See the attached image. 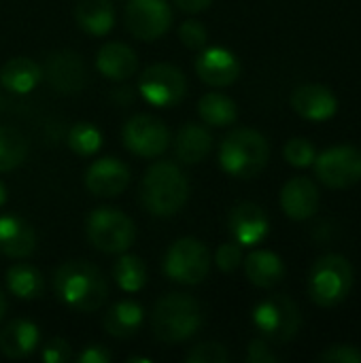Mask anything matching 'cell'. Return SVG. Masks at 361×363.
<instances>
[{
    "instance_id": "26",
    "label": "cell",
    "mask_w": 361,
    "mask_h": 363,
    "mask_svg": "<svg viewBox=\"0 0 361 363\" xmlns=\"http://www.w3.org/2000/svg\"><path fill=\"white\" fill-rule=\"evenodd\" d=\"M40 66L30 57H11L0 68V83L13 94H28L40 81Z\"/></svg>"
},
{
    "instance_id": "18",
    "label": "cell",
    "mask_w": 361,
    "mask_h": 363,
    "mask_svg": "<svg viewBox=\"0 0 361 363\" xmlns=\"http://www.w3.org/2000/svg\"><path fill=\"white\" fill-rule=\"evenodd\" d=\"M47 81L51 87H55L60 94H77L85 85V66L77 53L60 51L47 60L45 68Z\"/></svg>"
},
{
    "instance_id": "32",
    "label": "cell",
    "mask_w": 361,
    "mask_h": 363,
    "mask_svg": "<svg viewBox=\"0 0 361 363\" xmlns=\"http://www.w3.org/2000/svg\"><path fill=\"white\" fill-rule=\"evenodd\" d=\"M283 155H285V160L291 166L306 168V166H311L315 162L317 151H315L311 140H306V138H291V140H287V145L283 149Z\"/></svg>"
},
{
    "instance_id": "28",
    "label": "cell",
    "mask_w": 361,
    "mask_h": 363,
    "mask_svg": "<svg viewBox=\"0 0 361 363\" xmlns=\"http://www.w3.org/2000/svg\"><path fill=\"white\" fill-rule=\"evenodd\" d=\"M198 113L202 117L204 123L209 125H215V128H223V125H230L236 121L238 117V108H236V102L226 96V94H219V91H211V94H204L198 102Z\"/></svg>"
},
{
    "instance_id": "27",
    "label": "cell",
    "mask_w": 361,
    "mask_h": 363,
    "mask_svg": "<svg viewBox=\"0 0 361 363\" xmlns=\"http://www.w3.org/2000/svg\"><path fill=\"white\" fill-rule=\"evenodd\" d=\"M6 287L19 300H36L43 296V274L30 264H15L6 272Z\"/></svg>"
},
{
    "instance_id": "6",
    "label": "cell",
    "mask_w": 361,
    "mask_h": 363,
    "mask_svg": "<svg viewBox=\"0 0 361 363\" xmlns=\"http://www.w3.org/2000/svg\"><path fill=\"white\" fill-rule=\"evenodd\" d=\"M89 242L102 253H123L134 245L136 228L128 215L117 208L100 206L89 213L85 221Z\"/></svg>"
},
{
    "instance_id": "42",
    "label": "cell",
    "mask_w": 361,
    "mask_h": 363,
    "mask_svg": "<svg viewBox=\"0 0 361 363\" xmlns=\"http://www.w3.org/2000/svg\"><path fill=\"white\" fill-rule=\"evenodd\" d=\"M6 202V187H4V183L0 181V206Z\"/></svg>"
},
{
    "instance_id": "8",
    "label": "cell",
    "mask_w": 361,
    "mask_h": 363,
    "mask_svg": "<svg viewBox=\"0 0 361 363\" xmlns=\"http://www.w3.org/2000/svg\"><path fill=\"white\" fill-rule=\"evenodd\" d=\"M209 270H211L209 247L196 238L177 240L164 257L166 277L181 285H200L209 277Z\"/></svg>"
},
{
    "instance_id": "16",
    "label": "cell",
    "mask_w": 361,
    "mask_h": 363,
    "mask_svg": "<svg viewBox=\"0 0 361 363\" xmlns=\"http://www.w3.org/2000/svg\"><path fill=\"white\" fill-rule=\"evenodd\" d=\"M291 106L294 111L311 121H328L338 111L336 96L326 87L317 83H306L294 89L291 94Z\"/></svg>"
},
{
    "instance_id": "38",
    "label": "cell",
    "mask_w": 361,
    "mask_h": 363,
    "mask_svg": "<svg viewBox=\"0 0 361 363\" xmlns=\"http://www.w3.org/2000/svg\"><path fill=\"white\" fill-rule=\"evenodd\" d=\"M247 362L249 363H277L279 362V357L272 353V349H270L268 340H264V338H257V340H253V342L249 345V349H247Z\"/></svg>"
},
{
    "instance_id": "10",
    "label": "cell",
    "mask_w": 361,
    "mask_h": 363,
    "mask_svg": "<svg viewBox=\"0 0 361 363\" xmlns=\"http://www.w3.org/2000/svg\"><path fill=\"white\" fill-rule=\"evenodd\" d=\"M138 91L143 98L160 108L179 104L187 94V79L183 70L172 64H153L145 68L138 79Z\"/></svg>"
},
{
    "instance_id": "21",
    "label": "cell",
    "mask_w": 361,
    "mask_h": 363,
    "mask_svg": "<svg viewBox=\"0 0 361 363\" xmlns=\"http://www.w3.org/2000/svg\"><path fill=\"white\" fill-rule=\"evenodd\" d=\"M38 328L32 321L15 319L0 330V353L9 359H23L38 347Z\"/></svg>"
},
{
    "instance_id": "17",
    "label": "cell",
    "mask_w": 361,
    "mask_h": 363,
    "mask_svg": "<svg viewBox=\"0 0 361 363\" xmlns=\"http://www.w3.org/2000/svg\"><path fill=\"white\" fill-rule=\"evenodd\" d=\"M281 206L294 221L311 219L319 208V189L309 177H294L281 189Z\"/></svg>"
},
{
    "instance_id": "14",
    "label": "cell",
    "mask_w": 361,
    "mask_h": 363,
    "mask_svg": "<svg viewBox=\"0 0 361 363\" xmlns=\"http://www.w3.org/2000/svg\"><path fill=\"white\" fill-rule=\"evenodd\" d=\"M230 232L240 247L260 245L268 236V217L262 206L253 202H240L230 211Z\"/></svg>"
},
{
    "instance_id": "15",
    "label": "cell",
    "mask_w": 361,
    "mask_h": 363,
    "mask_svg": "<svg viewBox=\"0 0 361 363\" xmlns=\"http://www.w3.org/2000/svg\"><path fill=\"white\" fill-rule=\"evenodd\" d=\"M196 72L206 85L226 87L240 77V62L232 51L223 47H211L204 49L196 60Z\"/></svg>"
},
{
    "instance_id": "35",
    "label": "cell",
    "mask_w": 361,
    "mask_h": 363,
    "mask_svg": "<svg viewBox=\"0 0 361 363\" xmlns=\"http://www.w3.org/2000/svg\"><path fill=\"white\" fill-rule=\"evenodd\" d=\"M215 264L221 272H234L240 264H243V249L240 245L234 242H226L217 249L215 253Z\"/></svg>"
},
{
    "instance_id": "36",
    "label": "cell",
    "mask_w": 361,
    "mask_h": 363,
    "mask_svg": "<svg viewBox=\"0 0 361 363\" xmlns=\"http://www.w3.org/2000/svg\"><path fill=\"white\" fill-rule=\"evenodd\" d=\"M323 363H361V353L351 345H334L319 355Z\"/></svg>"
},
{
    "instance_id": "22",
    "label": "cell",
    "mask_w": 361,
    "mask_h": 363,
    "mask_svg": "<svg viewBox=\"0 0 361 363\" xmlns=\"http://www.w3.org/2000/svg\"><path fill=\"white\" fill-rule=\"evenodd\" d=\"M213 149L211 132L200 123H185L174 138V153L183 164H200Z\"/></svg>"
},
{
    "instance_id": "29",
    "label": "cell",
    "mask_w": 361,
    "mask_h": 363,
    "mask_svg": "<svg viewBox=\"0 0 361 363\" xmlns=\"http://www.w3.org/2000/svg\"><path fill=\"white\" fill-rule=\"evenodd\" d=\"M28 155V138L9 125H0V172H9L23 164Z\"/></svg>"
},
{
    "instance_id": "3",
    "label": "cell",
    "mask_w": 361,
    "mask_h": 363,
    "mask_svg": "<svg viewBox=\"0 0 361 363\" xmlns=\"http://www.w3.org/2000/svg\"><path fill=\"white\" fill-rule=\"evenodd\" d=\"M204 315L196 298L185 294H166L153 306L151 325L157 340L166 345L183 342L202 328Z\"/></svg>"
},
{
    "instance_id": "31",
    "label": "cell",
    "mask_w": 361,
    "mask_h": 363,
    "mask_svg": "<svg viewBox=\"0 0 361 363\" xmlns=\"http://www.w3.org/2000/svg\"><path fill=\"white\" fill-rule=\"evenodd\" d=\"M100 145H102V134H100V130L94 123L79 121L68 132V147L77 155L89 157V155H94L100 149Z\"/></svg>"
},
{
    "instance_id": "4",
    "label": "cell",
    "mask_w": 361,
    "mask_h": 363,
    "mask_svg": "<svg viewBox=\"0 0 361 363\" xmlns=\"http://www.w3.org/2000/svg\"><path fill=\"white\" fill-rule=\"evenodd\" d=\"M270 157V147L264 134L251 128L232 130L221 147H219V164L221 168L236 179H253L257 177Z\"/></svg>"
},
{
    "instance_id": "9",
    "label": "cell",
    "mask_w": 361,
    "mask_h": 363,
    "mask_svg": "<svg viewBox=\"0 0 361 363\" xmlns=\"http://www.w3.org/2000/svg\"><path fill=\"white\" fill-rule=\"evenodd\" d=\"M317 179L332 189H347L361 181V149L353 145H338L326 149L315 157Z\"/></svg>"
},
{
    "instance_id": "5",
    "label": "cell",
    "mask_w": 361,
    "mask_h": 363,
    "mask_svg": "<svg viewBox=\"0 0 361 363\" xmlns=\"http://www.w3.org/2000/svg\"><path fill=\"white\" fill-rule=\"evenodd\" d=\"M353 266L347 257L330 253L315 262L309 277V294L317 306L340 304L353 287Z\"/></svg>"
},
{
    "instance_id": "19",
    "label": "cell",
    "mask_w": 361,
    "mask_h": 363,
    "mask_svg": "<svg viewBox=\"0 0 361 363\" xmlns=\"http://www.w3.org/2000/svg\"><path fill=\"white\" fill-rule=\"evenodd\" d=\"M36 251V234L32 225L19 217H0V255L11 259H26Z\"/></svg>"
},
{
    "instance_id": "12",
    "label": "cell",
    "mask_w": 361,
    "mask_h": 363,
    "mask_svg": "<svg viewBox=\"0 0 361 363\" xmlns=\"http://www.w3.org/2000/svg\"><path fill=\"white\" fill-rule=\"evenodd\" d=\"M123 21L132 36L149 43L168 32L172 23V11L166 0H130Z\"/></svg>"
},
{
    "instance_id": "20",
    "label": "cell",
    "mask_w": 361,
    "mask_h": 363,
    "mask_svg": "<svg viewBox=\"0 0 361 363\" xmlns=\"http://www.w3.org/2000/svg\"><path fill=\"white\" fill-rule=\"evenodd\" d=\"M96 66H98L100 74H104L106 79L123 81V79H130L132 74H136L138 57L132 47L113 40V43H106L100 47V51L96 55Z\"/></svg>"
},
{
    "instance_id": "41",
    "label": "cell",
    "mask_w": 361,
    "mask_h": 363,
    "mask_svg": "<svg viewBox=\"0 0 361 363\" xmlns=\"http://www.w3.org/2000/svg\"><path fill=\"white\" fill-rule=\"evenodd\" d=\"M4 311H6V300H4V294H2V289H0V321H2V317H4Z\"/></svg>"
},
{
    "instance_id": "30",
    "label": "cell",
    "mask_w": 361,
    "mask_h": 363,
    "mask_svg": "<svg viewBox=\"0 0 361 363\" xmlns=\"http://www.w3.org/2000/svg\"><path fill=\"white\" fill-rule=\"evenodd\" d=\"M113 279L123 291L134 294L147 283V266L136 255H121L113 266Z\"/></svg>"
},
{
    "instance_id": "13",
    "label": "cell",
    "mask_w": 361,
    "mask_h": 363,
    "mask_svg": "<svg viewBox=\"0 0 361 363\" xmlns=\"http://www.w3.org/2000/svg\"><path fill=\"white\" fill-rule=\"evenodd\" d=\"M130 183V168L117 157H100L85 172V187L100 198L119 196Z\"/></svg>"
},
{
    "instance_id": "11",
    "label": "cell",
    "mask_w": 361,
    "mask_h": 363,
    "mask_svg": "<svg viewBox=\"0 0 361 363\" xmlns=\"http://www.w3.org/2000/svg\"><path fill=\"white\" fill-rule=\"evenodd\" d=\"M123 145L130 153L138 157H157L170 145V132L162 119L155 115H134L123 125Z\"/></svg>"
},
{
    "instance_id": "40",
    "label": "cell",
    "mask_w": 361,
    "mask_h": 363,
    "mask_svg": "<svg viewBox=\"0 0 361 363\" xmlns=\"http://www.w3.org/2000/svg\"><path fill=\"white\" fill-rule=\"evenodd\" d=\"M213 0H174V4L185 13H200L211 6Z\"/></svg>"
},
{
    "instance_id": "1",
    "label": "cell",
    "mask_w": 361,
    "mask_h": 363,
    "mask_svg": "<svg viewBox=\"0 0 361 363\" xmlns=\"http://www.w3.org/2000/svg\"><path fill=\"white\" fill-rule=\"evenodd\" d=\"M53 289L60 302L77 313L98 311L109 296L106 281L102 272L83 259L64 262L53 277Z\"/></svg>"
},
{
    "instance_id": "24",
    "label": "cell",
    "mask_w": 361,
    "mask_h": 363,
    "mask_svg": "<svg viewBox=\"0 0 361 363\" xmlns=\"http://www.w3.org/2000/svg\"><path fill=\"white\" fill-rule=\"evenodd\" d=\"M245 274L247 279L262 289H270L274 285H279L285 277V266L281 262V257L272 251H253L247 259H245Z\"/></svg>"
},
{
    "instance_id": "23",
    "label": "cell",
    "mask_w": 361,
    "mask_h": 363,
    "mask_svg": "<svg viewBox=\"0 0 361 363\" xmlns=\"http://www.w3.org/2000/svg\"><path fill=\"white\" fill-rule=\"evenodd\" d=\"M74 19L79 28L91 36H104L115 23V9L111 0H77Z\"/></svg>"
},
{
    "instance_id": "37",
    "label": "cell",
    "mask_w": 361,
    "mask_h": 363,
    "mask_svg": "<svg viewBox=\"0 0 361 363\" xmlns=\"http://www.w3.org/2000/svg\"><path fill=\"white\" fill-rule=\"evenodd\" d=\"M40 357L45 363H66L72 357V347L64 338H53L43 347Z\"/></svg>"
},
{
    "instance_id": "33",
    "label": "cell",
    "mask_w": 361,
    "mask_h": 363,
    "mask_svg": "<svg viewBox=\"0 0 361 363\" xmlns=\"http://www.w3.org/2000/svg\"><path fill=\"white\" fill-rule=\"evenodd\" d=\"M179 38L187 49H204L209 43V30L198 19H187L179 28Z\"/></svg>"
},
{
    "instance_id": "39",
    "label": "cell",
    "mask_w": 361,
    "mask_h": 363,
    "mask_svg": "<svg viewBox=\"0 0 361 363\" xmlns=\"http://www.w3.org/2000/svg\"><path fill=\"white\" fill-rule=\"evenodd\" d=\"M111 362V353L100 347V345H89L81 351L79 363H109Z\"/></svg>"
},
{
    "instance_id": "7",
    "label": "cell",
    "mask_w": 361,
    "mask_h": 363,
    "mask_svg": "<svg viewBox=\"0 0 361 363\" xmlns=\"http://www.w3.org/2000/svg\"><path fill=\"white\" fill-rule=\"evenodd\" d=\"M302 317L296 302L287 296H270L253 308V325L264 340L285 345L296 338Z\"/></svg>"
},
{
    "instance_id": "2",
    "label": "cell",
    "mask_w": 361,
    "mask_h": 363,
    "mask_svg": "<svg viewBox=\"0 0 361 363\" xmlns=\"http://www.w3.org/2000/svg\"><path fill=\"white\" fill-rule=\"evenodd\" d=\"M189 198V183L172 162H155L140 181V202L157 217L179 213Z\"/></svg>"
},
{
    "instance_id": "34",
    "label": "cell",
    "mask_w": 361,
    "mask_h": 363,
    "mask_svg": "<svg viewBox=\"0 0 361 363\" xmlns=\"http://www.w3.org/2000/svg\"><path fill=\"white\" fill-rule=\"evenodd\" d=\"M187 363H226L228 362V351L223 345L217 342H202L198 347H194L187 355Z\"/></svg>"
},
{
    "instance_id": "25",
    "label": "cell",
    "mask_w": 361,
    "mask_h": 363,
    "mask_svg": "<svg viewBox=\"0 0 361 363\" xmlns=\"http://www.w3.org/2000/svg\"><path fill=\"white\" fill-rule=\"evenodd\" d=\"M143 317L145 315H143L140 304L123 300L106 311L102 325H104V332L113 338H130L140 330Z\"/></svg>"
}]
</instances>
